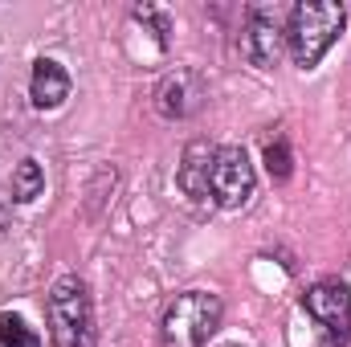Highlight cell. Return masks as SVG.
<instances>
[{
    "label": "cell",
    "instance_id": "obj_3",
    "mask_svg": "<svg viewBox=\"0 0 351 347\" xmlns=\"http://www.w3.org/2000/svg\"><path fill=\"white\" fill-rule=\"evenodd\" d=\"M221 315H225V307H221V298L213 290H184L164 311L160 344L164 347H204L217 335Z\"/></svg>",
    "mask_w": 351,
    "mask_h": 347
},
{
    "label": "cell",
    "instance_id": "obj_6",
    "mask_svg": "<svg viewBox=\"0 0 351 347\" xmlns=\"http://www.w3.org/2000/svg\"><path fill=\"white\" fill-rule=\"evenodd\" d=\"M302 307H306V315L323 327L327 347L348 344V335H351V294H348L343 282H319V286H311L306 298H302Z\"/></svg>",
    "mask_w": 351,
    "mask_h": 347
},
{
    "label": "cell",
    "instance_id": "obj_10",
    "mask_svg": "<svg viewBox=\"0 0 351 347\" xmlns=\"http://www.w3.org/2000/svg\"><path fill=\"white\" fill-rule=\"evenodd\" d=\"M41 192H45V172H41V164H37V160H21L16 172H12V200L29 204V200H37Z\"/></svg>",
    "mask_w": 351,
    "mask_h": 347
},
{
    "label": "cell",
    "instance_id": "obj_4",
    "mask_svg": "<svg viewBox=\"0 0 351 347\" xmlns=\"http://www.w3.org/2000/svg\"><path fill=\"white\" fill-rule=\"evenodd\" d=\"M258 192V172L245 156V147H217L213 160V204L221 208H245Z\"/></svg>",
    "mask_w": 351,
    "mask_h": 347
},
{
    "label": "cell",
    "instance_id": "obj_1",
    "mask_svg": "<svg viewBox=\"0 0 351 347\" xmlns=\"http://www.w3.org/2000/svg\"><path fill=\"white\" fill-rule=\"evenodd\" d=\"M348 25V8L335 0H302L286 16V49L298 70H315L323 53L339 41Z\"/></svg>",
    "mask_w": 351,
    "mask_h": 347
},
{
    "label": "cell",
    "instance_id": "obj_2",
    "mask_svg": "<svg viewBox=\"0 0 351 347\" xmlns=\"http://www.w3.org/2000/svg\"><path fill=\"white\" fill-rule=\"evenodd\" d=\"M45 319H49L53 347H94V344H98L90 286L78 278V274H62V278L49 286Z\"/></svg>",
    "mask_w": 351,
    "mask_h": 347
},
{
    "label": "cell",
    "instance_id": "obj_12",
    "mask_svg": "<svg viewBox=\"0 0 351 347\" xmlns=\"http://www.w3.org/2000/svg\"><path fill=\"white\" fill-rule=\"evenodd\" d=\"M265 172L274 180H290V147H286V139H274L265 147Z\"/></svg>",
    "mask_w": 351,
    "mask_h": 347
},
{
    "label": "cell",
    "instance_id": "obj_9",
    "mask_svg": "<svg viewBox=\"0 0 351 347\" xmlns=\"http://www.w3.org/2000/svg\"><path fill=\"white\" fill-rule=\"evenodd\" d=\"M70 74H66V66L62 62H53V58H41V62H33V78H29V98H33V106L37 110H58L66 98H70Z\"/></svg>",
    "mask_w": 351,
    "mask_h": 347
},
{
    "label": "cell",
    "instance_id": "obj_11",
    "mask_svg": "<svg viewBox=\"0 0 351 347\" xmlns=\"http://www.w3.org/2000/svg\"><path fill=\"white\" fill-rule=\"evenodd\" d=\"M0 347H41V335L21 315H0Z\"/></svg>",
    "mask_w": 351,
    "mask_h": 347
},
{
    "label": "cell",
    "instance_id": "obj_5",
    "mask_svg": "<svg viewBox=\"0 0 351 347\" xmlns=\"http://www.w3.org/2000/svg\"><path fill=\"white\" fill-rule=\"evenodd\" d=\"M286 16H290V8H282V4H258V8H250V21H245V58L254 62V66H278V58H282V45H286Z\"/></svg>",
    "mask_w": 351,
    "mask_h": 347
},
{
    "label": "cell",
    "instance_id": "obj_7",
    "mask_svg": "<svg viewBox=\"0 0 351 347\" xmlns=\"http://www.w3.org/2000/svg\"><path fill=\"white\" fill-rule=\"evenodd\" d=\"M204 98H208L204 74L192 70V66H176L172 74H164V82L156 86V110H160V119H172L176 123V119L196 115L204 106Z\"/></svg>",
    "mask_w": 351,
    "mask_h": 347
},
{
    "label": "cell",
    "instance_id": "obj_13",
    "mask_svg": "<svg viewBox=\"0 0 351 347\" xmlns=\"http://www.w3.org/2000/svg\"><path fill=\"white\" fill-rule=\"evenodd\" d=\"M221 347H241V344H221Z\"/></svg>",
    "mask_w": 351,
    "mask_h": 347
},
{
    "label": "cell",
    "instance_id": "obj_8",
    "mask_svg": "<svg viewBox=\"0 0 351 347\" xmlns=\"http://www.w3.org/2000/svg\"><path fill=\"white\" fill-rule=\"evenodd\" d=\"M213 160H217V147L208 139H192L184 147V160L176 168V184L192 204H213Z\"/></svg>",
    "mask_w": 351,
    "mask_h": 347
}]
</instances>
